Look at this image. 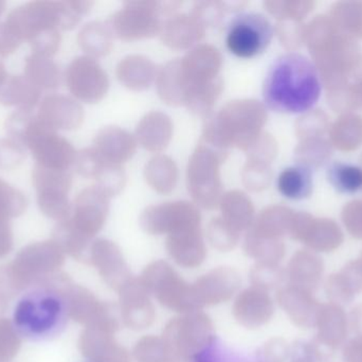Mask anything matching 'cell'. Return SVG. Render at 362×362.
Returning <instances> with one entry per match:
<instances>
[{
  "label": "cell",
  "mask_w": 362,
  "mask_h": 362,
  "mask_svg": "<svg viewBox=\"0 0 362 362\" xmlns=\"http://www.w3.org/2000/svg\"><path fill=\"white\" fill-rule=\"evenodd\" d=\"M227 155L200 144L189 159L187 188L197 205L214 210L221 203V181L219 165Z\"/></svg>",
  "instance_id": "obj_7"
},
{
  "label": "cell",
  "mask_w": 362,
  "mask_h": 362,
  "mask_svg": "<svg viewBox=\"0 0 362 362\" xmlns=\"http://www.w3.org/2000/svg\"><path fill=\"white\" fill-rule=\"evenodd\" d=\"M212 321L202 312L172 319L163 332L168 362H192L214 339Z\"/></svg>",
  "instance_id": "obj_5"
},
{
  "label": "cell",
  "mask_w": 362,
  "mask_h": 362,
  "mask_svg": "<svg viewBox=\"0 0 362 362\" xmlns=\"http://www.w3.org/2000/svg\"><path fill=\"white\" fill-rule=\"evenodd\" d=\"M322 84L316 66L297 52L281 55L268 69L263 96L268 108L283 114L312 110L320 99Z\"/></svg>",
  "instance_id": "obj_1"
},
{
  "label": "cell",
  "mask_w": 362,
  "mask_h": 362,
  "mask_svg": "<svg viewBox=\"0 0 362 362\" xmlns=\"http://www.w3.org/2000/svg\"><path fill=\"white\" fill-rule=\"evenodd\" d=\"M114 164L107 163L93 148H87L76 153L74 168L84 178L99 180L105 170Z\"/></svg>",
  "instance_id": "obj_30"
},
{
  "label": "cell",
  "mask_w": 362,
  "mask_h": 362,
  "mask_svg": "<svg viewBox=\"0 0 362 362\" xmlns=\"http://www.w3.org/2000/svg\"><path fill=\"white\" fill-rule=\"evenodd\" d=\"M270 312V300L257 287L243 291L234 302V317L238 323L248 329L261 327L269 318Z\"/></svg>",
  "instance_id": "obj_20"
},
{
  "label": "cell",
  "mask_w": 362,
  "mask_h": 362,
  "mask_svg": "<svg viewBox=\"0 0 362 362\" xmlns=\"http://www.w3.org/2000/svg\"><path fill=\"white\" fill-rule=\"evenodd\" d=\"M274 32V27L263 14L244 13L230 23L226 45L235 57L252 59L267 49Z\"/></svg>",
  "instance_id": "obj_9"
},
{
  "label": "cell",
  "mask_w": 362,
  "mask_h": 362,
  "mask_svg": "<svg viewBox=\"0 0 362 362\" xmlns=\"http://www.w3.org/2000/svg\"><path fill=\"white\" fill-rule=\"evenodd\" d=\"M110 196L99 186H90L78 193L74 203V222L89 235L103 227L110 208Z\"/></svg>",
  "instance_id": "obj_16"
},
{
  "label": "cell",
  "mask_w": 362,
  "mask_h": 362,
  "mask_svg": "<svg viewBox=\"0 0 362 362\" xmlns=\"http://www.w3.org/2000/svg\"><path fill=\"white\" fill-rule=\"evenodd\" d=\"M71 316V301L59 289L34 286L23 291L12 308L11 324L21 340L45 344L59 337Z\"/></svg>",
  "instance_id": "obj_2"
},
{
  "label": "cell",
  "mask_w": 362,
  "mask_h": 362,
  "mask_svg": "<svg viewBox=\"0 0 362 362\" xmlns=\"http://www.w3.org/2000/svg\"><path fill=\"white\" fill-rule=\"evenodd\" d=\"M8 76H10V74L6 72V66H4V64L2 63V62H0V86L4 85V83L6 82Z\"/></svg>",
  "instance_id": "obj_39"
},
{
  "label": "cell",
  "mask_w": 362,
  "mask_h": 362,
  "mask_svg": "<svg viewBox=\"0 0 362 362\" xmlns=\"http://www.w3.org/2000/svg\"><path fill=\"white\" fill-rule=\"evenodd\" d=\"M208 237L211 244L219 251L232 250L240 239V233L234 231L221 217L212 219L208 229Z\"/></svg>",
  "instance_id": "obj_31"
},
{
  "label": "cell",
  "mask_w": 362,
  "mask_h": 362,
  "mask_svg": "<svg viewBox=\"0 0 362 362\" xmlns=\"http://www.w3.org/2000/svg\"><path fill=\"white\" fill-rule=\"evenodd\" d=\"M121 317L129 329L140 331L151 327L156 318L150 293L141 278H132L119 291Z\"/></svg>",
  "instance_id": "obj_13"
},
{
  "label": "cell",
  "mask_w": 362,
  "mask_h": 362,
  "mask_svg": "<svg viewBox=\"0 0 362 362\" xmlns=\"http://www.w3.org/2000/svg\"><path fill=\"white\" fill-rule=\"evenodd\" d=\"M95 257L102 276L110 288L120 291L133 278L120 249L114 242L99 240L95 246Z\"/></svg>",
  "instance_id": "obj_18"
},
{
  "label": "cell",
  "mask_w": 362,
  "mask_h": 362,
  "mask_svg": "<svg viewBox=\"0 0 362 362\" xmlns=\"http://www.w3.org/2000/svg\"><path fill=\"white\" fill-rule=\"evenodd\" d=\"M32 182L37 193L40 210L53 218L67 216L71 210L68 193L72 185L70 170L49 169L35 164Z\"/></svg>",
  "instance_id": "obj_10"
},
{
  "label": "cell",
  "mask_w": 362,
  "mask_h": 362,
  "mask_svg": "<svg viewBox=\"0 0 362 362\" xmlns=\"http://www.w3.org/2000/svg\"><path fill=\"white\" fill-rule=\"evenodd\" d=\"M206 28L192 15H175L161 25V40L173 49H187L204 35Z\"/></svg>",
  "instance_id": "obj_21"
},
{
  "label": "cell",
  "mask_w": 362,
  "mask_h": 362,
  "mask_svg": "<svg viewBox=\"0 0 362 362\" xmlns=\"http://www.w3.org/2000/svg\"><path fill=\"white\" fill-rule=\"evenodd\" d=\"M313 186L314 180L312 169L303 164L286 168L278 178V189L281 195L293 201L310 197Z\"/></svg>",
  "instance_id": "obj_24"
},
{
  "label": "cell",
  "mask_w": 362,
  "mask_h": 362,
  "mask_svg": "<svg viewBox=\"0 0 362 362\" xmlns=\"http://www.w3.org/2000/svg\"><path fill=\"white\" fill-rule=\"evenodd\" d=\"M134 356L138 362H168L163 338L146 336L136 344Z\"/></svg>",
  "instance_id": "obj_32"
},
{
  "label": "cell",
  "mask_w": 362,
  "mask_h": 362,
  "mask_svg": "<svg viewBox=\"0 0 362 362\" xmlns=\"http://www.w3.org/2000/svg\"><path fill=\"white\" fill-rule=\"evenodd\" d=\"M265 118V110L259 102L253 100L230 102L216 116L206 121L202 142L226 155L228 149L232 147L247 152L259 140Z\"/></svg>",
  "instance_id": "obj_3"
},
{
  "label": "cell",
  "mask_w": 362,
  "mask_h": 362,
  "mask_svg": "<svg viewBox=\"0 0 362 362\" xmlns=\"http://www.w3.org/2000/svg\"><path fill=\"white\" fill-rule=\"evenodd\" d=\"M25 159V148L12 138L0 140V169L12 170Z\"/></svg>",
  "instance_id": "obj_35"
},
{
  "label": "cell",
  "mask_w": 362,
  "mask_h": 362,
  "mask_svg": "<svg viewBox=\"0 0 362 362\" xmlns=\"http://www.w3.org/2000/svg\"><path fill=\"white\" fill-rule=\"evenodd\" d=\"M167 250L172 259L185 268H196L204 263L206 249L200 229L183 230L170 234Z\"/></svg>",
  "instance_id": "obj_17"
},
{
  "label": "cell",
  "mask_w": 362,
  "mask_h": 362,
  "mask_svg": "<svg viewBox=\"0 0 362 362\" xmlns=\"http://www.w3.org/2000/svg\"><path fill=\"white\" fill-rule=\"evenodd\" d=\"M42 91L25 76H8L0 86V104L17 106L18 110L33 111L40 103Z\"/></svg>",
  "instance_id": "obj_22"
},
{
  "label": "cell",
  "mask_w": 362,
  "mask_h": 362,
  "mask_svg": "<svg viewBox=\"0 0 362 362\" xmlns=\"http://www.w3.org/2000/svg\"><path fill=\"white\" fill-rule=\"evenodd\" d=\"M225 10H228L225 2H197L192 15L206 28L216 26L223 18Z\"/></svg>",
  "instance_id": "obj_37"
},
{
  "label": "cell",
  "mask_w": 362,
  "mask_h": 362,
  "mask_svg": "<svg viewBox=\"0 0 362 362\" xmlns=\"http://www.w3.org/2000/svg\"><path fill=\"white\" fill-rule=\"evenodd\" d=\"M78 42L81 48L93 57L107 55L112 48L108 27L98 21L87 23L82 28L78 33Z\"/></svg>",
  "instance_id": "obj_29"
},
{
  "label": "cell",
  "mask_w": 362,
  "mask_h": 362,
  "mask_svg": "<svg viewBox=\"0 0 362 362\" xmlns=\"http://www.w3.org/2000/svg\"><path fill=\"white\" fill-rule=\"evenodd\" d=\"M27 200L19 189L0 179V215L21 214L27 208Z\"/></svg>",
  "instance_id": "obj_33"
},
{
  "label": "cell",
  "mask_w": 362,
  "mask_h": 362,
  "mask_svg": "<svg viewBox=\"0 0 362 362\" xmlns=\"http://www.w3.org/2000/svg\"><path fill=\"white\" fill-rule=\"evenodd\" d=\"M192 362H265L262 354L242 352L215 337L204 346Z\"/></svg>",
  "instance_id": "obj_27"
},
{
  "label": "cell",
  "mask_w": 362,
  "mask_h": 362,
  "mask_svg": "<svg viewBox=\"0 0 362 362\" xmlns=\"http://www.w3.org/2000/svg\"><path fill=\"white\" fill-rule=\"evenodd\" d=\"M140 278L150 293H154L157 300L170 310L189 314L202 308L192 285L185 283L165 261L151 264Z\"/></svg>",
  "instance_id": "obj_8"
},
{
  "label": "cell",
  "mask_w": 362,
  "mask_h": 362,
  "mask_svg": "<svg viewBox=\"0 0 362 362\" xmlns=\"http://www.w3.org/2000/svg\"><path fill=\"white\" fill-rule=\"evenodd\" d=\"M138 138L142 146L150 151H159L158 145H157L156 136L160 135L167 140H171L172 135V125L170 118L165 115H163L160 121H159L158 127L156 130H152L146 121L142 120L137 130Z\"/></svg>",
  "instance_id": "obj_34"
},
{
  "label": "cell",
  "mask_w": 362,
  "mask_h": 362,
  "mask_svg": "<svg viewBox=\"0 0 362 362\" xmlns=\"http://www.w3.org/2000/svg\"><path fill=\"white\" fill-rule=\"evenodd\" d=\"M223 219L234 231L250 229L253 225L255 208L250 200L242 191H230L221 200Z\"/></svg>",
  "instance_id": "obj_23"
},
{
  "label": "cell",
  "mask_w": 362,
  "mask_h": 362,
  "mask_svg": "<svg viewBox=\"0 0 362 362\" xmlns=\"http://www.w3.org/2000/svg\"><path fill=\"white\" fill-rule=\"evenodd\" d=\"M21 43L13 35L4 23H0V57H6L17 50Z\"/></svg>",
  "instance_id": "obj_38"
},
{
  "label": "cell",
  "mask_w": 362,
  "mask_h": 362,
  "mask_svg": "<svg viewBox=\"0 0 362 362\" xmlns=\"http://www.w3.org/2000/svg\"><path fill=\"white\" fill-rule=\"evenodd\" d=\"M146 178L155 191L168 193L175 186L177 168L169 157H155L146 165Z\"/></svg>",
  "instance_id": "obj_28"
},
{
  "label": "cell",
  "mask_w": 362,
  "mask_h": 362,
  "mask_svg": "<svg viewBox=\"0 0 362 362\" xmlns=\"http://www.w3.org/2000/svg\"><path fill=\"white\" fill-rule=\"evenodd\" d=\"M93 4L81 0L30 1L13 9L4 23L19 42H29L47 30L74 29Z\"/></svg>",
  "instance_id": "obj_4"
},
{
  "label": "cell",
  "mask_w": 362,
  "mask_h": 362,
  "mask_svg": "<svg viewBox=\"0 0 362 362\" xmlns=\"http://www.w3.org/2000/svg\"><path fill=\"white\" fill-rule=\"evenodd\" d=\"M6 2L4 1V0H0V16H1L4 11L6 10Z\"/></svg>",
  "instance_id": "obj_40"
},
{
  "label": "cell",
  "mask_w": 362,
  "mask_h": 362,
  "mask_svg": "<svg viewBox=\"0 0 362 362\" xmlns=\"http://www.w3.org/2000/svg\"><path fill=\"white\" fill-rule=\"evenodd\" d=\"M240 274L232 268L221 267L212 270L196 281L193 287L196 300L200 307L216 305L228 301L240 286Z\"/></svg>",
  "instance_id": "obj_14"
},
{
  "label": "cell",
  "mask_w": 362,
  "mask_h": 362,
  "mask_svg": "<svg viewBox=\"0 0 362 362\" xmlns=\"http://www.w3.org/2000/svg\"><path fill=\"white\" fill-rule=\"evenodd\" d=\"M65 80L70 93L86 103L103 99L110 85L101 66L89 57H76L66 69Z\"/></svg>",
  "instance_id": "obj_12"
},
{
  "label": "cell",
  "mask_w": 362,
  "mask_h": 362,
  "mask_svg": "<svg viewBox=\"0 0 362 362\" xmlns=\"http://www.w3.org/2000/svg\"><path fill=\"white\" fill-rule=\"evenodd\" d=\"M140 225L152 235H170L183 230L200 229V214L189 202H173L146 208L140 217Z\"/></svg>",
  "instance_id": "obj_11"
},
{
  "label": "cell",
  "mask_w": 362,
  "mask_h": 362,
  "mask_svg": "<svg viewBox=\"0 0 362 362\" xmlns=\"http://www.w3.org/2000/svg\"><path fill=\"white\" fill-rule=\"evenodd\" d=\"M23 76L40 91L59 87L62 74L57 64L51 57L31 53L25 57Z\"/></svg>",
  "instance_id": "obj_25"
},
{
  "label": "cell",
  "mask_w": 362,
  "mask_h": 362,
  "mask_svg": "<svg viewBox=\"0 0 362 362\" xmlns=\"http://www.w3.org/2000/svg\"><path fill=\"white\" fill-rule=\"evenodd\" d=\"M180 2L132 1L108 21V27L120 40H142L160 32V14L176 10Z\"/></svg>",
  "instance_id": "obj_6"
},
{
  "label": "cell",
  "mask_w": 362,
  "mask_h": 362,
  "mask_svg": "<svg viewBox=\"0 0 362 362\" xmlns=\"http://www.w3.org/2000/svg\"><path fill=\"white\" fill-rule=\"evenodd\" d=\"M29 44L32 53L52 57L59 50L61 44V31L57 29L47 30L32 38Z\"/></svg>",
  "instance_id": "obj_36"
},
{
  "label": "cell",
  "mask_w": 362,
  "mask_h": 362,
  "mask_svg": "<svg viewBox=\"0 0 362 362\" xmlns=\"http://www.w3.org/2000/svg\"><path fill=\"white\" fill-rule=\"evenodd\" d=\"M136 147L135 138L131 134L115 127L101 130L95 136L93 148L107 163L120 166L133 157Z\"/></svg>",
  "instance_id": "obj_19"
},
{
  "label": "cell",
  "mask_w": 362,
  "mask_h": 362,
  "mask_svg": "<svg viewBox=\"0 0 362 362\" xmlns=\"http://www.w3.org/2000/svg\"><path fill=\"white\" fill-rule=\"evenodd\" d=\"M327 180L339 193L354 195L362 191V168L344 162H334L327 168Z\"/></svg>",
  "instance_id": "obj_26"
},
{
  "label": "cell",
  "mask_w": 362,
  "mask_h": 362,
  "mask_svg": "<svg viewBox=\"0 0 362 362\" xmlns=\"http://www.w3.org/2000/svg\"><path fill=\"white\" fill-rule=\"evenodd\" d=\"M36 116L54 131L74 130L82 125L84 111L72 98L52 94L42 98Z\"/></svg>",
  "instance_id": "obj_15"
}]
</instances>
